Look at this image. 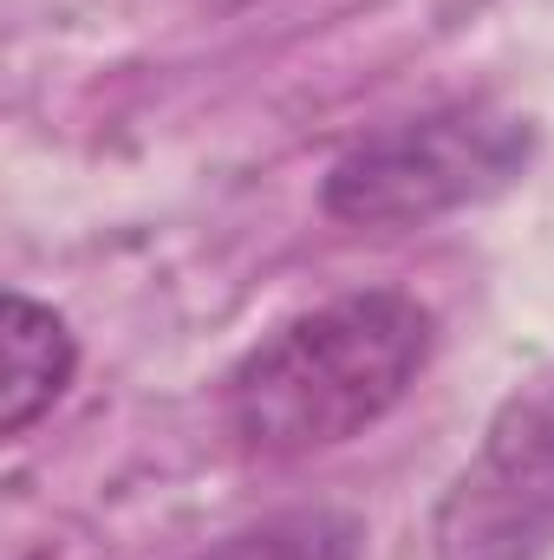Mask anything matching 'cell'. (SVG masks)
<instances>
[{"label": "cell", "mask_w": 554, "mask_h": 560, "mask_svg": "<svg viewBox=\"0 0 554 560\" xmlns=\"http://www.w3.org/2000/svg\"><path fill=\"white\" fill-rule=\"evenodd\" d=\"M437 352V319L412 293L372 287L268 332L229 372V430L255 456H313L392 418Z\"/></svg>", "instance_id": "cell-1"}, {"label": "cell", "mask_w": 554, "mask_h": 560, "mask_svg": "<svg viewBox=\"0 0 554 560\" xmlns=\"http://www.w3.org/2000/svg\"><path fill=\"white\" fill-rule=\"evenodd\" d=\"M535 156V131L496 105H443L353 143L326 183L320 209L346 229H417L450 209L503 196Z\"/></svg>", "instance_id": "cell-2"}, {"label": "cell", "mask_w": 554, "mask_h": 560, "mask_svg": "<svg viewBox=\"0 0 554 560\" xmlns=\"http://www.w3.org/2000/svg\"><path fill=\"white\" fill-rule=\"evenodd\" d=\"M554 548V365L522 378L450 476L430 515V560H542Z\"/></svg>", "instance_id": "cell-3"}, {"label": "cell", "mask_w": 554, "mask_h": 560, "mask_svg": "<svg viewBox=\"0 0 554 560\" xmlns=\"http://www.w3.org/2000/svg\"><path fill=\"white\" fill-rule=\"evenodd\" d=\"M79 346L66 332V319L26 293H7V319H0V436H26L33 423L59 405V392L72 385Z\"/></svg>", "instance_id": "cell-4"}, {"label": "cell", "mask_w": 554, "mask_h": 560, "mask_svg": "<svg viewBox=\"0 0 554 560\" xmlns=\"http://www.w3.org/2000/svg\"><path fill=\"white\" fill-rule=\"evenodd\" d=\"M359 541H366L359 522H346L333 509H300V515H275L262 528H242L189 560H359Z\"/></svg>", "instance_id": "cell-5"}]
</instances>
